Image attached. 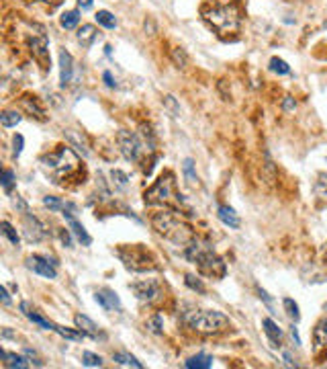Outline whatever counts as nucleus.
<instances>
[{
	"label": "nucleus",
	"mask_w": 327,
	"mask_h": 369,
	"mask_svg": "<svg viewBox=\"0 0 327 369\" xmlns=\"http://www.w3.org/2000/svg\"><path fill=\"white\" fill-rule=\"evenodd\" d=\"M39 162H41V168L45 170L55 183H59L63 179H70L80 168V158L76 156V152L72 148H65V146H59L55 152H51V154L41 156Z\"/></svg>",
	"instance_id": "1"
},
{
	"label": "nucleus",
	"mask_w": 327,
	"mask_h": 369,
	"mask_svg": "<svg viewBox=\"0 0 327 369\" xmlns=\"http://www.w3.org/2000/svg\"><path fill=\"white\" fill-rule=\"evenodd\" d=\"M94 299L98 301V306H100L102 310H106V312H119V310H121V299H119V295H117L113 289H108V287L98 289V291L94 293Z\"/></svg>",
	"instance_id": "13"
},
{
	"label": "nucleus",
	"mask_w": 327,
	"mask_h": 369,
	"mask_svg": "<svg viewBox=\"0 0 327 369\" xmlns=\"http://www.w3.org/2000/svg\"><path fill=\"white\" fill-rule=\"evenodd\" d=\"M164 103H166V107H168V109H170L174 115H180V107L176 105V101H174L172 95H166V97H164Z\"/></svg>",
	"instance_id": "43"
},
{
	"label": "nucleus",
	"mask_w": 327,
	"mask_h": 369,
	"mask_svg": "<svg viewBox=\"0 0 327 369\" xmlns=\"http://www.w3.org/2000/svg\"><path fill=\"white\" fill-rule=\"evenodd\" d=\"M2 336H4V338H8V336H12V332H10L8 328H4V330H2Z\"/></svg>",
	"instance_id": "56"
},
{
	"label": "nucleus",
	"mask_w": 327,
	"mask_h": 369,
	"mask_svg": "<svg viewBox=\"0 0 327 369\" xmlns=\"http://www.w3.org/2000/svg\"><path fill=\"white\" fill-rule=\"evenodd\" d=\"M74 322H76V326H78L84 334H88L90 338H94V340H98V338H100V340H104V338H106V334L100 330V326H98V324H94L88 316H84V314H76V316H74Z\"/></svg>",
	"instance_id": "14"
},
{
	"label": "nucleus",
	"mask_w": 327,
	"mask_h": 369,
	"mask_svg": "<svg viewBox=\"0 0 327 369\" xmlns=\"http://www.w3.org/2000/svg\"><path fill=\"white\" fill-rule=\"evenodd\" d=\"M20 113H16V111H2L0 113V123H2L4 127H14V125H18L20 123Z\"/></svg>",
	"instance_id": "32"
},
{
	"label": "nucleus",
	"mask_w": 327,
	"mask_h": 369,
	"mask_svg": "<svg viewBox=\"0 0 327 369\" xmlns=\"http://www.w3.org/2000/svg\"><path fill=\"white\" fill-rule=\"evenodd\" d=\"M282 303H285V310H287V316L295 322L301 320V312H299V303L293 299V297H285L282 299Z\"/></svg>",
	"instance_id": "31"
},
{
	"label": "nucleus",
	"mask_w": 327,
	"mask_h": 369,
	"mask_svg": "<svg viewBox=\"0 0 327 369\" xmlns=\"http://www.w3.org/2000/svg\"><path fill=\"white\" fill-rule=\"evenodd\" d=\"M117 144H119V150H121V154L125 156V160L139 162L141 152H143V144H141L137 134L127 132V129H121V132L117 134Z\"/></svg>",
	"instance_id": "8"
},
{
	"label": "nucleus",
	"mask_w": 327,
	"mask_h": 369,
	"mask_svg": "<svg viewBox=\"0 0 327 369\" xmlns=\"http://www.w3.org/2000/svg\"><path fill=\"white\" fill-rule=\"evenodd\" d=\"M129 289L135 293V297H137L139 301H147V303L156 301V299L162 295V287H160L158 281H154V279L135 281V283L129 285Z\"/></svg>",
	"instance_id": "9"
},
{
	"label": "nucleus",
	"mask_w": 327,
	"mask_h": 369,
	"mask_svg": "<svg viewBox=\"0 0 327 369\" xmlns=\"http://www.w3.org/2000/svg\"><path fill=\"white\" fill-rule=\"evenodd\" d=\"M63 218H65V222H68V226H70V232L76 236V240H78L80 244H84V246H90V244H92L90 234L86 232V228L74 218V213H70L68 209H65V211H63Z\"/></svg>",
	"instance_id": "15"
},
{
	"label": "nucleus",
	"mask_w": 327,
	"mask_h": 369,
	"mask_svg": "<svg viewBox=\"0 0 327 369\" xmlns=\"http://www.w3.org/2000/svg\"><path fill=\"white\" fill-rule=\"evenodd\" d=\"M113 361L119 363V365H125V367H135V369H141L143 367L141 361H137L133 355H129V353H115L113 355Z\"/></svg>",
	"instance_id": "27"
},
{
	"label": "nucleus",
	"mask_w": 327,
	"mask_h": 369,
	"mask_svg": "<svg viewBox=\"0 0 327 369\" xmlns=\"http://www.w3.org/2000/svg\"><path fill=\"white\" fill-rule=\"evenodd\" d=\"M270 70L276 72V74H280V76L291 74V66H289V64L282 60V58H272V60H270Z\"/></svg>",
	"instance_id": "33"
},
{
	"label": "nucleus",
	"mask_w": 327,
	"mask_h": 369,
	"mask_svg": "<svg viewBox=\"0 0 327 369\" xmlns=\"http://www.w3.org/2000/svg\"><path fill=\"white\" fill-rule=\"evenodd\" d=\"M55 267H57V263H53V260H49L45 256H39V254H33L27 258V269H31L33 273L45 277V279H57Z\"/></svg>",
	"instance_id": "11"
},
{
	"label": "nucleus",
	"mask_w": 327,
	"mask_h": 369,
	"mask_svg": "<svg viewBox=\"0 0 327 369\" xmlns=\"http://www.w3.org/2000/svg\"><path fill=\"white\" fill-rule=\"evenodd\" d=\"M111 179H113V185L117 189H127V185H129V177L125 175L123 170H119V168L111 170Z\"/></svg>",
	"instance_id": "34"
},
{
	"label": "nucleus",
	"mask_w": 327,
	"mask_h": 369,
	"mask_svg": "<svg viewBox=\"0 0 327 369\" xmlns=\"http://www.w3.org/2000/svg\"><path fill=\"white\" fill-rule=\"evenodd\" d=\"M172 197H180V195H176V189H174V175H172V172L162 175L143 195V199H145L147 205L170 203Z\"/></svg>",
	"instance_id": "6"
},
{
	"label": "nucleus",
	"mask_w": 327,
	"mask_h": 369,
	"mask_svg": "<svg viewBox=\"0 0 327 369\" xmlns=\"http://www.w3.org/2000/svg\"><path fill=\"white\" fill-rule=\"evenodd\" d=\"M0 228H2V234L8 238V240H10L14 246H18V244H20V236L16 234V230H14L8 222H2V224H0Z\"/></svg>",
	"instance_id": "37"
},
{
	"label": "nucleus",
	"mask_w": 327,
	"mask_h": 369,
	"mask_svg": "<svg viewBox=\"0 0 327 369\" xmlns=\"http://www.w3.org/2000/svg\"><path fill=\"white\" fill-rule=\"evenodd\" d=\"M264 158H266L264 170H266V175H268V179H270V183H272V181H274V162H272V158H270L268 152H264Z\"/></svg>",
	"instance_id": "42"
},
{
	"label": "nucleus",
	"mask_w": 327,
	"mask_h": 369,
	"mask_svg": "<svg viewBox=\"0 0 327 369\" xmlns=\"http://www.w3.org/2000/svg\"><path fill=\"white\" fill-rule=\"evenodd\" d=\"M82 365H86V367H102V357L94 355L90 351H84L82 353Z\"/></svg>",
	"instance_id": "36"
},
{
	"label": "nucleus",
	"mask_w": 327,
	"mask_h": 369,
	"mask_svg": "<svg viewBox=\"0 0 327 369\" xmlns=\"http://www.w3.org/2000/svg\"><path fill=\"white\" fill-rule=\"evenodd\" d=\"M147 328H149V332H154V334H162L164 332V318L160 314L151 316L147 320Z\"/></svg>",
	"instance_id": "35"
},
{
	"label": "nucleus",
	"mask_w": 327,
	"mask_h": 369,
	"mask_svg": "<svg viewBox=\"0 0 327 369\" xmlns=\"http://www.w3.org/2000/svg\"><path fill=\"white\" fill-rule=\"evenodd\" d=\"M25 357H27V359H31V363H35L37 367H43V361L37 357V353H35V351H31V349H25Z\"/></svg>",
	"instance_id": "47"
},
{
	"label": "nucleus",
	"mask_w": 327,
	"mask_h": 369,
	"mask_svg": "<svg viewBox=\"0 0 327 369\" xmlns=\"http://www.w3.org/2000/svg\"><path fill=\"white\" fill-rule=\"evenodd\" d=\"M80 23V11H65L59 17V25L63 29H76Z\"/></svg>",
	"instance_id": "26"
},
{
	"label": "nucleus",
	"mask_w": 327,
	"mask_h": 369,
	"mask_svg": "<svg viewBox=\"0 0 327 369\" xmlns=\"http://www.w3.org/2000/svg\"><path fill=\"white\" fill-rule=\"evenodd\" d=\"M151 224H154L156 232L160 236H164L166 240L174 242V244H180V246H186L194 240V234L192 230L180 222L176 215L172 211H160V213H154V218H151Z\"/></svg>",
	"instance_id": "3"
},
{
	"label": "nucleus",
	"mask_w": 327,
	"mask_h": 369,
	"mask_svg": "<svg viewBox=\"0 0 327 369\" xmlns=\"http://www.w3.org/2000/svg\"><path fill=\"white\" fill-rule=\"evenodd\" d=\"M256 289H258V293H260V299H264V301H266V306H268V310L272 312V310H274V306H272V297H270V295H268L264 289H262L260 285H258ZM272 314H274V312H272Z\"/></svg>",
	"instance_id": "46"
},
{
	"label": "nucleus",
	"mask_w": 327,
	"mask_h": 369,
	"mask_svg": "<svg viewBox=\"0 0 327 369\" xmlns=\"http://www.w3.org/2000/svg\"><path fill=\"white\" fill-rule=\"evenodd\" d=\"M205 19L209 23L219 31V33H229V31H235L237 25H239V15L233 7L229 5H221V7H215L211 11H205Z\"/></svg>",
	"instance_id": "7"
},
{
	"label": "nucleus",
	"mask_w": 327,
	"mask_h": 369,
	"mask_svg": "<svg viewBox=\"0 0 327 369\" xmlns=\"http://www.w3.org/2000/svg\"><path fill=\"white\" fill-rule=\"evenodd\" d=\"M285 361H287V365H291V367H295V365H297V363L293 361V357H291L289 353H285Z\"/></svg>",
	"instance_id": "55"
},
{
	"label": "nucleus",
	"mask_w": 327,
	"mask_h": 369,
	"mask_svg": "<svg viewBox=\"0 0 327 369\" xmlns=\"http://www.w3.org/2000/svg\"><path fill=\"white\" fill-rule=\"evenodd\" d=\"M313 344H315L313 346L315 353L327 346V320H321L315 326V330H313Z\"/></svg>",
	"instance_id": "21"
},
{
	"label": "nucleus",
	"mask_w": 327,
	"mask_h": 369,
	"mask_svg": "<svg viewBox=\"0 0 327 369\" xmlns=\"http://www.w3.org/2000/svg\"><path fill=\"white\" fill-rule=\"evenodd\" d=\"M295 107H297L295 99L293 97H285V101H282V109H285V111H295Z\"/></svg>",
	"instance_id": "48"
},
{
	"label": "nucleus",
	"mask_w": 327,
	"mask_h": 369,
	"mask_svg": "<svg viewBox=\"0 0 327 369\" xmlns=\"http://www.w3.org/2000/svg\"><path fill=\"white\" fill-rule=\"evenodd\" d=\"M184 367H188V369H209V367H213V357L205 355V353H199V355L190 357L184 363Z\"/></svg>",
	"instance_id": "24"
},
{
	"label": "nucleus",
	"mask_w": 327,
	"mask_h": 369,
	"mask_svg": "<svg viewBox=\"0 0 327 369\" xmlns=\"http://www.w3.org/2000/svg\"><path fill=\"white\" fill-rule=\"evenodd\" d=\"M182 170H184V179H186V183H188L192 189L201 187V183H199V177H196V172H194V160H192V158H186V160H184V164H182Z\"/></svg>",
	"instance_id": "25"
},
{
	"label": "nucleus",
	"mask_w": 327,
	"mask_h": 369,
	"mask_svg": "<svg viewBox=\"0 0 327 369\" xmlns=\"http://www.w3.org/2000/svg\"><path fill=\"white\" fill-rule=\"evenodd\" d=\"M315 193H317V197L327 199V175H319V179L315 183Z\"/></svg>",
	"instance_id": "40"
},
{
	"label": "nucleus",
	"mask_w": 327,
	"mask_h": 369,
	"mask_svg": "<svg viewBox=\"0 0 327 369\" xmlns=\"http://www.w3.org/2000/svg\"><path fill=\"white\" fill-rule=\"evenodd\" d=\"M0 357H2V361H4V367H8V369H27L29 367L27 357H23V355L0 351Z\"/></svg>",
	"instance_id": "20"
},
{
	"label": "nucleus",
	"mask_w": 327,
	"mask_h": 369,
	"mask_svg": "<svg viewBox=\"0 0 327 369\" xmlns=\"http://www.w3.org/2000/svg\"><path fill=\"white\" fill-rule=\"evenodd\" d=\"M217 218H219L227 228H231V230H237L239 226H242V222H239V215L235 213V209L233 207H229V205H219L217 207Z\"/></svg>",
	"instance_id": "18"
},
{
	"label": "nucleus",
	"mask_w": 327,
	"mask_h": 369,
	"mask_svg": "<svg viewBox=\"0 0 327 369\" xmlns=\"http://www.w3.org/2000/svg\"><path fill=\"white\" fill-rule=\"evenodd\" d=\"M0 297H2V303H4V306H10V295H8V291H6L4 285L0 287Z\"/></svg>",
	"instance_id": "51"
},
{
	"label": "nucleus",
	"mask_w": 327,
	"mask_h": 369,
	"mask_svg": "<svg viewBox=\"0 0 327 369\" xmlns=\"http://www.w3.org/2000/svg\"><path fill=\"white\" fill-rule=\"evenodd\" d=\"M78 7L82 11H88V9H92V0H78Z\"/></svg>",
	"instance_id": "53"
},
{
	"label": "nucleus",
	"mask_w": 327,
	"mask_h": 369,
	"mask_svg": "<svg viewBox=\"0 0 327 369\" xmlns=\"http://www.w3.org/2000/svg\"><path fill=\"white\" fill-rule=\"evenodd\" d=\"M325 29H327V21H325Z\"/></svg>",
	"instance_id": "57"
},
{
	"label": "nucleus",
	"mask_w": 327,
	"mask_h": 369,
	"mask_svg": "<svg viewBox=\"0 0 327 369\" xmlns=\"http://www.w3.org/2000/svg\"><path fill=\"white\" fill-rule=\"evenodd\" d=\"M43 205L49 207L51 211H59V209H63V211H65V209H74V205H72V203H63L61 199H57V197H49V195H47V197H43Z\"/></svg>",
	"instance_id": "30"
},
{
	"label": "nucleus",
	"mask_w": 327,
	"mask_h": 369,
	"mask_svg": "<svg viewBox=\"0 0 327 369\" xmlns=\"http://www.w3.org/2000/svg\"><path fill=\"white\" fill-rule=\"evenodd\" d=\"M184 322L192 330L205 332V334L221 332L229 328V318L223 312H217V310H192L184 314Z\"/></svg>",
	"instance_id": "4"
},
{
	"label": "nucleus",
	"mask_w": 327,
	"mask_h": 369,
	"mask_svg": "<svg viewBox=\"0 0 327 369\" xmlns=\"http://www.w3.org/2000/svg\"><path fill=\"white\" fill-rule=\"evenodd\" d=\"M63 136L68 138V142L72 144V146H76L84 156H88L90 154V146H88V140H86V136L82 134V132H76V129H65L63 132Z\"/></svg>",
	"instance_id": "19"
},
{
	"label": "nucleus",
	"mask_w": 327,
	"mask_h": 369,
	"mask_svg": "<svg viewBox=\"0 0 327 369\" xmlns=\"http://www.w3.org/2000/svg\"><path fill=\"white\" fill-rule=\"evenodd\" d=\"M29 46H31V52H33V58L41 64L43 68H49L51 66V58H49V50H47V39L43 37V35H39V37H31V41H29Z\"/></svg>",
	"instance_id": "12"
},
{
	"label": "nucleus",
	"mask_w": 327,
	"mask_h": 369,
	"mask_svg": "<svg viewBox=\"0 0 327 369\" xmlns=\"http://www.w3.org/2000/svg\"><path fill=\"white\" fill-rule=\"evenodd\" d=\"M262 326H264V332H266V336L270 338V342H278L280 344V340H282V330L278 328V324L272 320V318H264L262 320Z\"/></svg>",
	"instance_id": "23"
},
{
	"label": "nucleus",
	"mask_w": 327,
	"mask_h": 369,
	"mask_svg": "<svg viewBox=\"0 0 327 369\" xmlns=\"http://www.w3.org/2000/svg\"><path fill=\"white\" fill-rule=\"evenodd\" d=\"M172 60H174V64H176L178 68H186V64H188V56H186V52L182 48H174L172 50Z\"/></svg>",
	"instance_id": "38"
},
{
	"label": "nucleus",
	"mask_w": 327,
	"mask_h": 369,
	"mask_svg": "<svg viewBox=\"0 0 327 369\" xmlns=\"http://www.w3.org/2000/svg\"><path fill=\"white\" fill-rule=\"evenodd\" d=\"M102 78H104V82H106L108 89H113V86H115V78H113V74H111V72H104V74H102Z\"/></svg>",
	"instance_id": "52"
},
{
	"label": "nucleus",
	"mask_w": 327,
	"mask_h": 369,
	"mask_svg": "<svg viewBox=\"0 0 327 369\" xmlns=\"http://www.w3.org/2000/svg\"><path fill=\"white\" fill-rule=\"evenodd\" d=\"M20 312H23V314H25V316H27L31 322L39 324V326H41V328H45V330H55V326H57V324H53L51 320L43 318V316H41V314H39V312H37V310L31 306L29 301H20Z\"/></svg>",
	"instance_id": "17"
},
{
	"label": "nucleus",
	"mask_w": 327,
	"mask_h": 369,
	"mask_svg": "<svg viewBox=\"0 0 327 369\" xmlns=\"http://www.w3.org/2000/svg\"><path fill=\"white\" fill-rule=\"evenodd\" d=\"M53 332H57L59 336L68 338V340H82V338L86 336V334H84V332H82L80 328H78V330H74V328H65V326H59V324L55 326V330H53Z\"/></svg>",
	"instance_id": "29"
},
{
	"label": "nucleus",
	"mask_w": 327,
	"mask_h": 369,
	"mask_svg": "<svg viewBox=\"0 0 327 369\" xmlns=\"http://www.w3.org/2000/svg\"><path fill=\"white\" fill-rule=\"evenodd\" d=\"M23 234H25V240L27 242H41L43 238L47 236V232H45V226H43L33 213H25L23 215Z\"/></svg>",
	"instance_id": "10"
},
{
	"label": "nucleus",
	"mask_w": 327,
	"mask_h": 369,
	"mask_svg": "<svg viewBox=\"0 0 327 369\" xmlns=\"http://www.w3.org/2000/svg\"><path fill=\"white\" fill-rule=\"evenodd\" d=\"M14 207H16V209H20V211H23V213H27V211H29L27 203H25L23 199H20V197H18V195H16V199H14Z\"/></svg>",
	"instance_id": "50"
},
{
	"label": "nucleus",
	"mask_w": 327,
	"mask_h": 369,
	"mask_svg": "<svg viewBox=\"0 0 327 369\" xmlns=\"http://www.w3.org/2000/svg\"><path fill=\"white\" fill-rule=\"evenodd\" d=\"M96 27L94 25H82L80 29H78V41L82 43V48H90L92 43H94V39H96Z\"/></svg>",
	"instance_id": "22"
},
{
	"label": "nucleus",
	"mask_w": 327,
	"mask_h": 369,
	"mask_svg": "<svg viewBox=\"0 0 327 369\" xmlns=\"http://www.w3.org/2000/svg\"><path fill=\"white\" fill-rule=\"evenodd\" d=\"M96 23L102 25L104 29H115L117 27V19H115L113 13H108V11H98L96 13Z\"/></svg>",
	"instance_id": "28"
},
{
	"label": "nucleus",
	"mask_w": 327,
	"mask_h": 369,
	"mask_svg": "<svg viewBox=\"0 0 327 369\" xmlns=\"http://www.w3.org/2000/svg\"><path fill=\"white\" fill-rule=\"evenodd\" d=\"M59 240L65 248H72V234L68 230H59Z\"/></svg>",
	"instance_id": "45"
},
{
	"label": "nucleus",
	"mask_w": 327,
	"mask_h": 369,
	"mask_svg": "<svg viewBox=\"0 0 327 369\" xmlns=\"http://www.w3.org/2000/svg\"><path fill=\"white\" fill-rule=\"evenodd\" d=\"M184 283H186V287H190L192 291L205 293V285H203V281H201L199 277H194V275H186V277H184Z\"/></svg>",
	"instance_id": "39"
},
{
	"label": "nucleus",
	"mask_w": 327,
	"mask_h": 369,
	"mask_svg": "<svg viewBox=\"0 0 327 369\" xmlns=\"http://www.w3.org/2000/svg\"><path fill=\"white\" fill-rule=\"evenodd\" d=\"M23 103H25V107H27V109H29L31 113H35V115H37L39 119H43V111H41V109H39V107H37V103H35V101L31 103L29 99H23Z\"/></svg>",
	"instance_id": "44"
},
{
	"label": "nucleus",
	"mask_w": 327,
	"mask_h": 369,
	"mask_svg": "<svg viewBox=\"0 0 327 369\" xmlns=\"http://www.w3.org/2000/svg\"><path fill=\"white\" fill-rule=\"evenodd\" d=\"M119 258L123 260V265L133 271V273H145V271H156V258L143 244H129V246H121L117 250Z\"/></svg>",
	"instance_id": "5"
},
{
	"label": "nucleus",
	"mask_w": 327,
	"mask_h": 369,
	"mask_svg": "<svg viewBox=\"0 0 327 369\" xmlns=\"http://www.w3.org/2000/svg\"><path fill=\"white\" fill-rule=\"evenodd\" d=\"M72 74H74V60L72 54L61 50L59 52V86H68L72 82Z\"/></svg>",
	"instance_id": "16"
},
{
	"label": "nucleus",
	"mask_w": 327,
	"mask_h": 369,
	"mask_svg": "<svg viewBox=\"0 0 327 369\" xmlns=\"http://www.w3.org/2000/svg\"><path fill=\"white\" fill-rule=\"evenodd\" d=\"M0 183H2V189H4L6 193H10V189H12V185H14V172L6 168V170L2 172V179H0Z\"/></svg>",
	"instance_id": "41"
},
{
	"label": "nucleus",
	"mask_w": 327,
	"mask_h": 369,
	"mask_svg": "<svg viewBox=\"0 0 327 369\" xmlns=\"http://www.w3.org/2000/svg\"><path fill=\"white\" fill-rule=\"evenodd\" d=\"M291 334H293V338H295V344H301V338H299V334H297V328H295V326L291 328Z\"/></svg>",
	"instance_id": "54"
},
{
	"label": "nucleus",
	"mask_w": 327,
	"mask_h": 369,
	"mask_svg": "<svg viewBox=\"0 0 327 369\" xmlns=\"http://www.w3.org/2000/svg\"><path fill=\"white\" fill-rule=\"evenodd\" d=\"M184 248H186V250H184V256L190 260V263L199 265V269H201L203 275H207V277H217V279L225 277V273H227L225 263H223V260L217 256L209 246L201 244L199 240H192V242L186 244Z\"/></svg>",
	"instance_id": "2"
},
{
	"label": "nucleus",
	"mask_w": 327,
	"mask_h": 369,
	"mask_svg": "<svg viewBox=\"0 0 327 369\" xmlns=\"http://www.w3.org/2000/svg\"><path fill=\"white\" fill-rule=\"evenodd\" d=\"M23 136H14V156H18L23 152Z\"/></svg>",
	"instance_id": "49"
}]
</instances>
